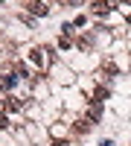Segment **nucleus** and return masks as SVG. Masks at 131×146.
Instances as JSON below:
<instances>
[{"label": "nucleus", "mask_w": 131, "mask_h": 146, "mask_svg": "<svg viewBox=\"0 0 131 146\" xmlns=\"http://www.w3.org/2000/svg\"><path fill=\"white\" fill-rule=\"evenodd\" d=\"M114 9V0H90V12L93 15H108Z\"/></svg>", "instance_id": "nucleus-1"}, {"label": "nucleus", "mask_w": 131, "mask_h": 146, "mask_svg": "<svg viewBox=\"0 0 131 146\" xmlns=\"http://www.w3.org/2000/svg\"><path fill=\"white\" fill-rule=\"evenodd\" d=\"M29 12H32V15H38V18H44L47 15V12H50V9H47V3H41V0H29Z\"/></svg>", "instance_id": "nucleus-2"}, {"label": "nucleus", "mask_w": 131, "mask_h": 146, "mask_svg": "<svg viewBox=\"0 0 131 146\" xmlns=\"http://www.w3.org/2000/svg\"><path fill=\"white\" fill-rule=\"evenodd\" d=\"M15 82H18V76H12V73H0V91H12Z\"/></svg>", "instance_id": "nucleus-3"}, {"label": "nucleus", "mask_w": 131, "mask_h": 146, "mask_svg": "<svg viewBox=\"0 0 131 146\" xmlns=\"http://www.w3.org/2000/svg\"><path fill=\"white\" fill-rule=\"evenodd\" d=\"M99 117H102V102H90V108H88V120H90V123H96Z\"/></svg>", "instance_id": "nucleus-4"}, {"label": "nucleus", "mask_w": 131, "mask_h": 146, "mask_svg": "<svg viewBox=\"0 0 131 146\" xmlns=\"http://www.w3.org/2000/svg\"><path fill=\"white\" fill-rule=\"evenodd\" d=\"M44 53H47V50H29V58H32V62L38 64V67H44V64H47V58H44Z\"/></svg>", "instance_id": "nucleus-5"}, {"label": "nucleus", "mask_w": 131, "mask_h": 146, "mask_svg": "<svg viewBox=\"0 0 131 146\" xmlns=\"http://www.w3.org/2000/svg\"><path fill=\"white\" fill-rule=\"evenodd\" d=\"M73 129L79 131V135H85V131H90V120H88V117H85V120H79V123H76Z\"/></svg>", "instance_id": "nucleus-6"}, {"label": "nucleus", "mask_w": 131, "mask_h": 146, "mask_svg": "<svg viewBox=\"0 0 131 146\" xmlns=\"http://www.w3.org/2000/svg\"><path fill=\"white\" fill-rule=\"evenodd\" d=\"M105 96H108V88H96L93 91V102H102Z\"/></svg>", "instance_id": "nucleus-7"}, {"label": "nucleus", "mask_w": 131, "mask_h": 146, "mask_svg": "<svg viewBox=\"0 0 131 146\" xmlns=\"http://www.w3.org/2000/svg\"><path fill=\"white\" fill-rule=\"evenodd\" d=\"M102 70H105V73H111V76H114V73H117V64H114V62H105V64H102Z\"/></svg>", "instance_id": "nucleus-8"}, {"label": "nucleus", "mask_w": 131, "mask_h": 146, "mask_svg": "<svg viewBox=\"0 0 131 146\" xmlns=\"http://www.w3.org/2000/svg\"><path fill=\"white\" fill-rule=\"evenodd\" d=\"M58 47H61V50H70V47H73V44H70V38H67V35H64V38L58 41Z\"/></svg>", "instance_id": "nucleus-9"}, {"label": "nucleus", "mask_w": 131, "mask_h": 146, "mask_svg": "<svg viewBox=\"0 0 131 146\" xmlns=\"http://www.w3.org/2000/svg\"><path fill=\"white\" fill-rule=\"evenodd\" d=\"M6 123H9V120H6V114H0V129H6Z\"/></svg>", "instance_id": "nucleus-10"}, {"label": "nucleus", "mask_w": 131, "mask_h": 146, "mask_svg": "<svg viewBox=\"0 0 131 146\" xmlns=\"http://www.w3.org/2000/svg\"><path fill=\"white\" fill-rule=\"evenodd\" d=\"M53 146H67V140H53Z\"/></svg>", "instance_id": "nucleus-11"}]
</instances>
